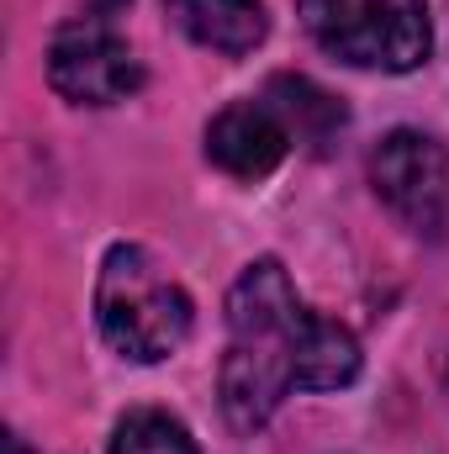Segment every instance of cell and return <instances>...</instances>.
<instances>
[{
    "label": "cell",
    "mask_w": 449,
    "mask_h": 454,
    "mask_svg": "<svg viewBox=\"0 0 449 454\" xmlns=\"http://www.w3.org/2000/svg\"><path fill=\"white\" fill-rule=\"evenodd\" d=\"M302 296L280 259H254L232 291H227V359H223V407L232 428H259L280 396L296 386L291 359H296V333H302Z\"/></svg>",
    "instance_id": "obj_1"
},
{
    "label": "cell",
    "mask_w": 449,
    "mask_h": 454,
    "mask_svg": "<svg viewBox=\"0 0 449 454\" xmlns=\"http://www.w3.org/2000/svg\"><path fill=\"white\" fill-rule=\"evenodd\" d=\"M96 323L116 354L138 364H159L191 339V296L180 280L138 243H116L101 259L96 280Z\"/></svg>",
    "instance_id": "obj_2"
},
{
    "label": "cell",
    "mask_w": 449,
    "mask_h": 454,
    "mask_svg": "<svg viewBox=\"0 0 449 454\" xmlns=\"http://www.w3.org/2000/svg\"><path fill=\"white\" fill-rule=\"evenodd\" d=\"M302 21L318 48L354 69L407 74L434 48L423 0H302Z\"/></svg>",
    "instance_id": "obj_3"
},
{
    "label": "cell",
    "mask_w": 449,
    "mask_h": 454,
    "mask_svg": "<svg viewBox=\"0 0 449 454\" xmlns=\"http://www.w3.org/2000/svg\"><path fill=\"white\" fill-rule=\"evenodd\" d=\"M375 196L391 207V217L413 227L418 238H445L449 227V153L439 137L397 127L381 137L370 159Z\"/></svg>",
    "instance_id": "obj_4"
},
{
    "label": "cell",
    "mask_w": 449,
    "mask_h": 454,
    "mask_svg": "<svg viewBox=\"0 0 449 454\" xmlns=\"http://www.w3.org/2000/svg\"><path fill=\"white\" fill-rule=\"evenodd\" d=\"M48 85L75 106H112L143 85V69L101 16H85L48 43Z\"/></svg>",
    "instance_id": "obj_5"
},
{
    "label": "cell",
    "mask_w": 449,
    "mask_h": 454,
    "mask_svg": "<svg viewBox=\"0 0 449 454\" xmlns=\"http://www.w3.org/2000/svg\"><path fill=\"white\" fill-rule=\"evenodd\" d=\"M286 148H291V132L270 101H238L207 127V159L238 180H264L286 159Z\"/></svg>",
    "instance_id": "obj_6"
},
{
    "label": "cell",
    "mask_w": 449,
    "mask_h": 454,
    "mask_svg": "<svg viewBox=\"0 0 449 454\" xmlns=\"http://www.w3.org/2000/svg\"><path fill=\"white\" fill-rule=\"evenodd\" d=\"M185 37L212 53H254L270 37V11L259 0H164Z\"/></svg>",
    "instance_id": "obj_7"
},
{
    "label": "cell",
    "mask_w": 449,
    "mask_h": 454,
    "mask_svg": "<svg viewBox=\"0 0 449 454\" xmlns=\"http://www.w3.org/2000/svg\"><path fill=\"white\" fill-rule=\"evenodd\" d=\"M296 391H338L359 375V343L349 328H338L328 317L307 312L302 333H296V359H291Z\"/></svg>",
    "instance_id": "obj_8"
},
{
    "label": "cell",
    "mask_w": 449,
    "mask_h": 454,
    "mask_svg": "<svg viewBox=\"0 0 449 454\" xmlns=\"http://www.w3.org/2000/svg\"><path fill=\"white\" fill-rule=\"evenodd\" d=\"M264 101L275 106V116L286 121V132H291V137L312 143L318 153L334 143V132L343 127V106H338L328 90H318L312 80H302V74H280V80H270Z\"/></svg>",
    "instance_id": "obj_9"
},
{
    "label": "cell",
    "mask_w": 449,
    "mask_h": 454,
    "mask_svg": "<svg viewBox=\"0 0 449 454\" xmlns=\"http://www.w3.org/2000/svg\"><path fill=\"white\" fill-rule=\"evenodd\" d=\"M112 454H196V439L180 418H169L159 407H138L116 423Z\"/></svg>",
    "instance_id": "obj_10"
},
{
    "label": "cell",
    "mask_w": 449,
    "mask_h": 454,
    "mask_svg": "<svg viewBox=\"0 0 449 454\" xmlns=\"http://www.w3.org/2000/svg\"><path fill=\"white\" fill-rule=\"evenodd\" d=\"M11 454H27V444H21V439H11Z\"/></svg>",
    "instance_id": "obj_11"
},
{
    "label": "cell",
    "mask_w": 449,
    "mask_h": 454,
    "mask_svg": "<svg viewBox=\"0 0 449 454\" xmlns=\"http://www.w3.org/2000/svg\"><path fill=\"white\" fill-rule=\"evenodd\" d=\"M101 5H106V11H112V5H122V0H101Z\"/></svg>",
    "instance_id": "obj_12"
}]
</instances>
